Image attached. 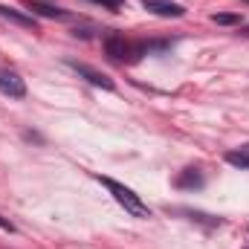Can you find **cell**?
<instances>
[{
	"label": "cell",
	"mask_w": 249,
	"mask_h": 249,
	"mask_svg": "<svg viewBox=\"0 0 249 249\" xmlns=\"http://www.w3.org/2000/svg\"><path fill=\"white\" fill-rule=\"evenodd\" d=\"M70 70H75L84 81H90L93 87H102V90H113V81L105 75V72H99V70H93V67H87V64H78V61H67Z\"/></svg>",
	"instance_id": "cell-4"
},
{
	"label": "cell",
	"mask_w": 249,
	"mask_h": 249,
	"mask_svg": "<svg viewBox=\"0 0 249 249\" xmlns=\"http://www.w3.org/2000/svg\"><path fill=\"white\" fill-rule=\"evenodd\" d=\"M244 35H249V26H247V29H244Z\"/></svg>",
	"instance_id": "cell-13"
},
{
	"label": "cell",
	"mask_w": 249,
	"mask_h": 249,
	"mask_svg": "<svg viewBox=\"0 0 249 249\" xmlns=\"http://www.w3.org/2000/svg\"><path fill=\"white\" fill-rule=\"evenodd\" d=\"M0 93L9 96V99H23L26 96V81L20 78V72H15L9 67H0Z\"/></svg>",
	"instance_id": "cell-3"
},
{
	"label": "cell",
	"mask_w": 249,
	"mask_h": 249,
	"mask_svg": "<svg viewBox=\"0 0 249 249\" xmlns=\"http://www.w3.org/2000/svg\"><path fill=\"white\" fill-rule=\"evenodd\" d=\"M226 162H229V165H238V168H247V171H249V145H247V148H241V151H229V154H226Z\"/></svg>",
	"instance_id": "cell-9"
},
{
	"label": "cell",
	"mask_w": 249,
	"mask_h": 249,
	"mask_svg": "<svg viewBox=\"0 0 249 249\" xmlns=\"http://www.w3.org/2000/svg\"><path fill=\"white\" fill-rule=\"evenodd\" d=\"M29 9H32V15H41V18H55V20L70 18V12H64L58 6H50V3H41V0H29Z\"/></svg>",
	"instance_id": "cell-6"
},
{
	"label": "cell",
	"mask_w": 249,
	"mask_h": 249,
	"mask_svg": "<svg viewBox=\"0 0 249 249\" xmlns=\"http://www.w3.org/2000/svg\"><path fill=\"white\" fill-rule=\"evenodd\" d=\"M93 3H99V6H105V9H122L124 0H93Z\"/></svg>",
	"instance_id": "cell-11"
},
{
	"label": "cell",
	"mask_w": 249,
	"mask_h": 249,
	"mask_svg": "<svg viewBox=\"0 0 249 249\" xmlns=\"http://www.w3.org/2000/svg\"><path fill=\"white\" fill-rule=\"evenodd\" d=\"M0 18L12 20V23H18V26L35 29V18H29V15H23V12H18V9H12V6H3V3H0Z\"/></svg>",
	"instance_id": "cell-7"
},
{
	"label": "cell",
	"mask_w": 249,
	"mask_h": 249,
	"mask_svg": "<svg viewBox=\"0 0 249 249\" xmlns=\"http://www.w3.org/2000/svg\"><path fill=\"white\" fill-rule=\"evenodd\" d=\"M0 229H6V232H15V226H12L6 217H0Z\"/></svg>",
	"instance_id": "cell-12"
},
{
	"label": "cell",
	"mask_w": 249,
	"mask_h": 249,
	"mask_svg": "<svg viewBox=\"0 0 249 249\" xmlns=\"http://www.w3.org/2000/svg\"><path fill=\"white\" fill-rule=\"evenodd\" d=\"M105 53L113 61H136V58H142V47L124 41V35H116V32H110L105 38Z\"/></svg>",
	"instance_id": "cell-2"
},
{
	"label": "cell",
	"mask_w": 249,
	"mask_h": 249,
	"mask_svg": "<svg viewBox=\"0 0 249 249\" xmlns=\"http://www.w3.org/2000/svg\"><path fill=\"white\" fill-rule=\"evenodd\" d=\"M142 6L160 18H183L186 15V6H180L174 0H142Z\"/></svg>",
	"instance_id": "cell-5"
},
{
	"label": "cell",
	"mask_w": 249,
	"mask_h": 249,
	"mask_svg": "<svg viewBox=\"0 0 249 249\" xmlns=\"http://www.w3.org/2000/svg\"><path fill=\"white\" fill-rule=\"evenodd\" d=\"M96 180H99L102 186H105L107 191H110V194H113V200L122 206L127 214H133V217H151V209L142 203V197H139V194H133V191H130L127 186L116 183V180H110V177H96Z\"/></svg>",
	"instance_id": "cell-1"
},
{
	"label": "cell",
	"mask_w": 249,
	"mask_h": 249,
	"mask_svg": "<svg viewBox=\"0 0 249 249\" xmlns=\"http://www.w3.org/2000/svg\"><path fill=\"white\" fill-rule=\"evenodd\" d=\"M177 186L180 188H200L203 186V174L197 168H186L180 177H177Z\"/></svg>",
	"instance_id": "cell-8"
},
{
	"label": "cell",
	"mask_w": 249,
	"mask_h": 249,
	"mask_svg": "<svg viewBox=\"0 0 249 249\" xmlns=\"http://www.w3.org/2000/svg\"><path fill=\"white\" fill-rule=\"evenodd\" d=\"M214 23H223V26H229V23H241V15H214Z\"/></svg>",
	"instance_id": "cell-10"
}]
</instances>
